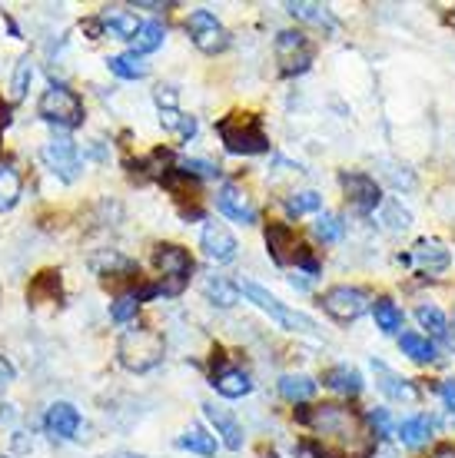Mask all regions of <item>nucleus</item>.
<instances>
[{
    "label": "nucleus",
    "mask_w": 455,
    "mask_h": 458,
    "mask_svg": "<svg viewBox=\"0 0 455 458\" xmlns=\"http://www.w3.org/2000/svg\"><path fill=\"white\" fill-rule=\"evenodd\" d=\"M296 422L322 438V455L332 458H369L376 452V436L365 428V419L346 405H306L296 409Z\"/></svg>",
    "instance_id": "nucleus-1"
},
{
    "label": "nucleus",
    "mask_w": 455,
    "mask_h": 458,
    "mask_svg": "<svg viewBox=\"0 0 455 458\" xmlns=\"http://www.w3.org/2000/svg\"><path fill=\"white\" fill-rule=\"evenodd\" d=\"M163 352H167V343L157 329L150 326H130L120 343H116V359L126 372H150L163 362Z\"/></svg>",
    "instance_id": "nucleus-2"
},
{
    "label": "nucleus",
    "mask_w": 455,
    "mask_h": 458,
    "mask_svg": "<svg viewBox=\"0 0 455 458\" xmlns=\"http://www.w3.org/2000/svg\"><path fill=\"white\" fill-rule=\"evenodd\" d=\"M217 133L223 140V147L236 157H260L270 153V137L266 126L256 114H229L217 123Z\"/></svg>",
    "instance_id": "nucleus-3"
},
{
    "label": "nucleus",
    "mask_w": 455,
    "mask_h": 458,
    "mask_svg": "<svg viewBox=\"0 0 455 458\" xmlns=\"http://www.w3.org/2000/svg\"><path fill=\"white\" fill-rule=\"evenodd\" d=\"M83 100L77 90H70L67 83H50L40 100H37V116L44 123L57 126V130H77L83 123Z\"/></svg>",
    "instance_id": "nucleus-4"
},
{
    "label": "nucleus",
    "mask_w": 455,
    "mask_h": 458,
    "mask_svg": "<svg viewBox=\"0 0 455 458\" xmlns=\"http://www.w3.org/2000/svg\"><path fill=\"white\" fill-rule=\"evenodd\" d=\"M239 289H243V296L250 299L256 310L266 312L273 322H279V329H286V333H303V335H316L319 333L316 319H309L306 312H299V310H289L283 299H276L270 289L256 286V283H243Z\"/></svg>",
    "instance_id": "nucleus-5"
},
{
    "label": "nucleus",
    "mask_w": 455,
    "mask_h": 458,
    "mask_svg": "<svg viewBox=\"0 0 455 458\" xmlns=\"http://www.w3.org/2000/svg\"><path fill=\"white\" fill-rule=\"evenodd\" d=\"M153 263L163 273V283H159L163 296H180L190 283V273H193V256L176 242H159L153 250Z\"/></svg>",
    "instance_id": "nucleus-6"
},
{
    "label": "nucleus",
    "mask_w": 455,
    "mask_h": 458,
    "mask_svg": "<svg viewBox=\"0 0 455 458\" xmlns=\"http://www.w3.org/2000/svg\"><path fill=\"white\" fill-rule=\"evenodd\" d=\"M319 306H322V312L330 319L349 326V322H356L359 316H365V312L373 310V299L359 286H332L319 296Z\"/></svg>",
    "instance_id": "nucleus-7"
},
{
    "label": "nucleus",
    "mask_w": 455,
    "mask_h": 458,
    "mask_svg": "<svg viewBox=\"0 0 455 458\" xmlns=\"http://www.w3.org/2000/svg\"><path fill=\"white\" fill-rule=\"evenodd\" d=\"M313 60H316V44L303 30H279L276 34V64L286 77L306 73L313 67Z\"/></svg>",
    "instance_id": "nucleus-8"
},
{
    "label": "nucleus",
    "mask_w": 455,
    "mask_h": 458,
    "mask_svg": "<svg viewBox=\"0 0 455 458\" xmlns=\"http://www.w3.org/2000/svg\"><path fill=\"white\" fill-rule=\"evenodd\" d=\"M186 34L193 40V47L200 54H223L229 47V30L219 23V17L206 7H196L190 17H186Z\"/></svg>",
    "instance_id": "nucleus-9"
},
{
    "label": "nucleus",
    "mask_w": 455,
    "mask_h": 458,
    "mask_svg": "<svg viewBox=\"0 0 455 458\" xmlns=\"http://www.w3.org/2000/svg\"><path fill=\"white\" fill-rule=\"evenodd\" d=\"M44 160L64 183H77L80 180V170H83L80 149H77V143L70 137H64V133H57V137H50L44 143Z\"/></svg>",
    "instance_id": "nucleus-10"
},
{
    "label": "nucleus",
    "mask_w": 455,
    "mask_h": 458,
    "mask_svg": "<svg viewBox=\"0 0 455 458\" xmlns=\"http://www.w3.org/2000/svg\"><path fill=\"white\" fill-rule=\"evenodd\" d=\"M339 183L356 213L369 216V213H376L382 207V186L376 183V176H369V173H342Z\"/></svg>",
    "instance_id": "nucleus-11"
},
{
    "label": "nucleus",
    "mask_w": 455,
    "mask_h": 458,
    "mask_svg": "<svg viewBox=\"0 0 455 458\" xmlns=\"http://www.w3.org/2000/svg\"><path fill=\"white\" fill-rule=\"evenodd\" d=\"M200 250H203L210 263H233L239 252V242L229 233L227 223H206L203 233H200Z\"/></svg>",
    "instance_id": "nucleus-12"
},
{
    "label": "nucleus",
    "mask_w": 455,
    "mask_h": 458,
    "mask_svg": "<svg viewBox=\"0 0 455 458\" xmlns=\"http://www.w3.org/2000/svg\"><path fill=\"white\" fill-rule=\"evenodd\" d=\"M217 209L233 223H243V226H253L256 223V207L250 203V196L243 193L236 183H223L217 190Z\"/></svg>",
    "instance_id": "nucleus-13"
},
{
    "label": "nucleus",
    "mask_w": 455,
    "mask_h": 458,
    "mask_svg": "<svg viewBox=\"0 0 455 458\" xmlns=\"http://www.w3.org/2000/svg\"><path fill=\"white\" fill-rule=\"evenodd\" d=\"M80 412L77 405H70V402H54L44 415V428L50 438H60V442H70V438H77L80 432Z\"/></svg>",
    "instance_id": "nucleus-14"
},
{
    "label": "nucleus",
    "mask_w": 455,
    "mask_h": 458,
    "mask_svg": "<svg viewBox=\"0 0 455 458\" xmlns=\"http://www.w3.org/2000/svg\"><path fill=\"white\" fill-rule=\"evenodd\" d=\"M266 250H270V259H273L276 266H289L296 263V233H293V226L289 223H270L266 226Z\"/></svg>",
    "instance_id": "nucleus-15"
},
{
    "label": "nucleus",
    "mask_w": 455,
    "mask_h": 458,
    "mask_svg": "<svg viewBox=\"0 0 455 458\" xmlns=\"http://www.w3.org/2000/svg\"><path fill=\"white\" fill-rule=\"evenodd\" d=\"M406 263H416L422 273L439 276L452 266V252L445 250L439 240H419L412 246V256H406Z\"/></svg>",
    "instance_id": "nucleus-16"
},
{
    "label": "nucleus",
    "mask_w": 455,
    "mask_h": 458,
    "mask_svg": "<svg viewBox=\"0 0 455 458\" xmlns=\"http://www.w3.org/2000/svg\"><path fill=\"white\" fill-rule=\"evenodd\" d=\"M203 415L210 419V425L217 428L219 442H223L229 452H239V448H243V425H239V419L229 412V409H219L213 402H203Z\"/></svg>",
    "instance_id": "nucleus-17"
},
{
    "label": "nucleus",
    "mask_w": 455,
    "mask_h": 458,
    "mask_svg": "<svg viewBox=\"0 0 455 458\" xmlns=\"http://www.w3.org/2000/svg\"><path fill=\"white\" fill-rule=\"evenodd\" d=\"M100 23H103V34L116 37V40H137L140 27H143V21H140L133 11H124V7H103L100 11Z\"/></svg>",
    "instance_id": "nucleus-18"
},
{
    "label": "nucleus",
    "mask_w": 455,
    "mask_h": 458,
    "mask_svg": "<svg viewBox=\"0 0 455 458\" xmlns=\"http://www.w3.org/2000/svg\"><path fill=\"white\" fill-rule=\"evenodd\" d=\"M373 372H376V386L382 389V395H389L392 402H416V386H412L406 376H399V372H392V369L386 366V362H379V359H373Z\"/></svg>",
    "instance_id": "nucleus-19"
},
{
    "label": "nucleus",
    "mask_w": 455,
    "mask_h": 458,
    "mask_svg": "<svg viewBox=\"0 0 455 458\" xmlns=\"http://www.w3.org/2000/svg\"><path fill=\"white\" fill-rule=\"evenodd\" d=\"M210 386H213L223 399H243V395L253 392V378H250V372H243V369L227 366V369H219V372H213V382H210Z\"/></svg>",
    "instance_id": "nucleus-20"
},
{
    "label": "nucleus",
    "mask_w": 455,
    "mask_h": 458,
    "mask_svg": "<svg viewBox=\"0 0 455 458\" xmlns=\"http://www.w3.org/2000/svg\"><path fill=\"white\" fill-rule=\"evenodd\" d=\"M90 269L97 276H110V279H116V276H140V266L137 259H130V256H124V252H116V250H100L97 256L90 259Z\"/></svg>",
    "instance_id": "nucleus-21"
},
{
    "label": "nucleus",
    "mask_w": 455,
    "mask_h": 458,
    "mask_svg": "<svg viewBox=\"0 0 455 458\" xmlns=\"http://www.w3.org/2000/svg\"><path fill=\"white\" fill-rule=\"evenodd\" d=\"M322 386L332 392H339V395H346V399H356L359 392H363V376H359V369L353 366H332L326 369V376H322Z\"/></svg>",
    "instance_id": "nucleus-22"
},
{
    "label": "nucleus",
    "mask_w": 455,
    "mask_h": 458,
    "mask_svg": "<svg viewBox=\"0 0 455 458\" xmlns=\"http://www.w3.org/2000/svg\"><path fill=\"white\" fill-rule=\"evenodd\" d=\"M433 419L429 415H409V419H402L396 428V436L402 445H409V448H422L429 438H433Z\"/></svg>",
    "instance_id": "nucleus-23"
},
{
    "label": "nucleus",
    "mask_w": 455,
    "mask_h": 458,
    "mask_svg": "<svg viewBox=\"0 0 455 458\" xmlns=\"http://www.w3.org/2000/svg\"><path fill=\"white\" fill-rule=\"evenodd\" d=\"M286 13L293 17V21H303V23H313V27H319V30H326V34H332L336 30V17H332L322 4H286Z\"/></svg>",
    "instance_id": "nucleus-24"
},
{
    "label": "nucleus",
    "mask_w": 455,
    "mask_h": 458,
    "mask_svg": "<svg viewBox=\"0 0 455 458\" xmlns=\"http://www.w3.org/2000/svg\"><path fill=\"white\" fill-rule=\"evenodd\" d=\"M203 293L213 306H219V310H233L239 302V296H243V289H239L236 283H229L227 276H210L203 283Z\"/></svg>",
    "instance_id": "nucleus-25"
},
{
    "label": "nucleus",
    "mask_w": 455,
    "mask_h": 458,
    "mask_svg": "<svg viewBox=\"0 0 455 458\" xmlns=\"http://www.w3.org/2000/svg\"><path fill=\"white\" fill-rule=\"evenodd\" d=\"M163 40H167V27L159 21H147L140 27L137 40L130 44V54H133V57H147V54H153V50L163 47Z\"/></svg>",
    "instance_id": "nucleus-26"
},
{
    "label": "nucleus",
    "mask_w": 455,
    "mask_h": 458,
    "mask_svg": "<svg viewBox=\"0 0 455 458\" xmlns=\"http://www.w3.org/2000/svg\"><path fill=\"white\" fill-rule=\"evenodd\" d=\"M316 389H319V382L313 376H283L279 378V395H283L286 402H296V405L313 399Z\"/></svg>",
    "instance_id": "nucleus-27"
},
{
    "label": "nucleus",
    "mask_w": 455,
    "mask_h": 458,
    "mask_svg": "<svg viewBox=\"0 0 455 458\" xmlns=\"http://www.w3.org/2000/svg\"><path fill=\"white\" fill-rule=\"evenodd\" d=\"M107 67H110V73L120 77V81H143V77L150 73L147 64H143L140 57H133V54H116V57H107Z\"/></svg>",
    "instance_id": "nucleus-28"
},
{
    "label": "nucleus",
    "mask_w": 455,
    "mask_h": 458,
    "mask_svg": "<svg viewBox=\"0 0 455 458\" xmlns=\"http://www.w3.org/2000/svg\"><path fill=\"white\" fill-rule=\"evenodd\" d=\"M373 316H376V326L386 335L399 333V329H402V319H406V316H402V310H399L389 296H379L376 302H373Z\"/></svg>",
    "instance_id": "nucleus-29"
},
{
    "label": "nucleus",
    "mask_w": 455,
    "mask_h": 458,
    "mask_svg": "<svg viewBox=\"0 0 455 458\" xmlns=\"http://www.w3.org/2000/svg\"><path fill=\"white\" fill-rule=\"evenodd\" d=\"M399 349L416 359V362H433L435 359V343L429 335H419V333H402L399 335Z\"/></svg>",
    "instance_id": "nucleus-30"
},
{
    "label": "nucleus",
    "mask_w": 455,
    "mask_h": 458,
    "mask_svg": "<svg viewBox=\"0 0 455 458\" xmlns=\"http://www.w3.org/2000/svg\"><path fill=\"white\" fill-rule=\"evenodd\" d=\"M21 176H17V170H11V166H0V213H7V209H13L17 203H21Z\"/></svg>",
    "instance_id": "nucleus-31"
},
{
    "label": "nucleus",
    "mask_w": 455,
    "mask_h": 458,
    "mask_svg": "<svg viewBox=\"0 0 455 458\" xmlns=\"http://www.w3.org/2000/svg\"><path fill=\"white\" fill-rule=\"evenodd\" d=\"M30 81H34V60L21 57L13 64V77H11V104H21L27 90H30Z\"/></svg>",
    "instance_id": "nucleus-32"
},
{
    "label": "nucleus",
    "mask_w": 455,
    "mask_h": 458,
    "mask_svg": "<svg viewBox=\"0 0 455 458\" xmlns=\"http://www.w3.org/2000/svg\"><path fill=\"white\" fill-rule=\"evenodd\" d=\"M416 319H419L422 329H429V335H435V339H445V335H449V319H445V312L439 310V306L422 302L419 310H416Z\"/></svg>",
    "instance_id": "nucleus-33"
},
{
    "label": "nucleus",
    "mask_w": 455,
    "mask_h": 458,
    "mask_svg": "<svg viewBox=\"0 0 455 458\" xmlns=\"http://www.w3.org/2000/svg\"><path fill=\"white\" fill-rule=\"evenodd\" d=\"M176 445L186 448V452H196V455H213L217 452V438L210 436L206 428H190V432H183L180 438H176Z\"/></svg>",
    "instance_id": "nucleus-34"
},
{
    "label": "nucleus",
    "mask_w": 455,
    "mask_h": 458,
    "mask_svg": "<svg viewBox=\"0 0 455 458\" xmlns=\"http://www.w3.org/2000/svg\"><path fill=\"white\" fill-rule=\"evenodd\" d=\"M159 126H163V130H170V133H176V137H183V140L196 137V120L193 116H186L183 110H159Z\"/></svg>",
    "instance_id": "nucleus-35"
},
{
    "label": "nucleus",
    "mask_w": 455,
    "mask_h": 458,
    "mask_svg": "<svg viewBox=\"0 0 455 458\" xmlns=\"http://www.w3.org/2000/svg\"><path fill=\"white\" fill-rule=\"evenodd\" d=\"M140 306H143L140 289H133V293H124L120 299H114V302H110V319L120 322V326H126L130 319H137Z\"/></svg>",
    "instance_id": "nucleus-36"
},
{
    "label": "nucleus",
    "mask_w": 455,
    "mask_h": 458,
    "mask_svg": "<svg viewBox=\"0 0 455 458\" xmlns=\"http://www.w3.org/2000/svg\"><path fill=\"white\" fill-rule=\"evenodd\" d=\"M313 233L322 242H339L346 236V223H342L339 213H319L316 223H313Z\"/></svg>",
    "instance_id": "nucleus-37"
},
{
    "label": "nucleus",
    "mask_w": 455,
    "mask_h": 458,
    "mask_svg": "<svg viewBox=\"0 0 455 458\" xmlns=\"http://www.w3.org/2000/svg\"><path fill=\"white\" fill-rule=\"evenodd\" d=\"M286 216H303V213H319L322 207V196L316 190H306V193H293L286 196Z\"/></svg>",
    "instance_id": "nucleus-38"
},
{
    "label": "nucleus",
    "mask_w": 455,
    "mask_h": 458,
    "mask_svg": "<svg viewBox=\"0 0 455 458\" xmlns=\"http://www.w3.org/2000/svg\"><path fill=\"white\" fill-rule=\"evenodd\" d=\"M27 296L30 299H40V296L57 299L60 296V273H40L34 279V286L27 289Z\"/></svg>",
    "instance_id": "nucleus-39"
},
{
    "label": "nucleus",
    "mask_w": 455,
    "mask_h": 458,
    "mask_svg": "<svg viewBox=\"0 0 455 458\" xmlns=\"http://www.w3.org/2000/svg\"><path fill=\"white\" fill-rule=\"evenodd\" d=\"M180 170L186 173L190 180H217L219 176L217 166H213V163H206V160H183Z\"/></svg>",
    "instance_id": "nucleus-40"
},
{
    "label": "nucleus",
    "mask_w": 455,
    "mask_h": 458,
    "mask_svg": "<svg viewBox=\"0 0 455 458\" xmlns=\"http://www.w3.org/2000/svg\"><path fill=\"white\" fill-rule=\"evenodd\" d=\"M153 100H157L159 110H180V93L173 90V87H163V83H159L157 90H153Z\"/></svg>",
    "instance_id": "nucleus-41"
},
{
    "label": "nucleus",
    "mask_w": 455,
    "mask_h": 458,
    "mask_svg": "<svg viewBox=\"0 0 455 458\" xmlns=\"http://www.w3.org/2000/svg\"><path fill=\"white\" fill-rule=\"evenodd\" d=\"M296 266H299V269H306L309 276H319V273H322L319 259L306 250V246H299V250H296Z\"/></svg>",
    "instance_id": "nucleus-42"
},
{
    "label": "nucleus",
    "mask_w": 455,
    "mask_h": 458,
    "mask_svg": "<svg viewBox=\"0 0 455 458\" xmlns=\"http://www.w3.org/2000/svg\"><path fill=\"white\" fill-rule=\"evenodd\" d=\"M369 422H373V428H376V438H389V412L386 409H376V412H369Z\"/></svg>",
    "instance_id": "nucleus-43"
},
{
    "label": "nucleus",
    "mask_w": 455,
    "mask_h": 458,
    "mask_svg": "<svg viewBox=\"0 0 455 458\" xmlns=\"http://www.w3.org/2000/svg\"><path fill=\"white\" fill-rule=\"evenodd\" d=\"M439 395H442L445 409H452L455 412V378H445L442 386H439Z\"/></svg>",
    "instance_id": "nucleus-44"
},
{
    "label": "nucleus",
    "mask_w": 455,
    "mask_h": 458,
    "mask_svg": "<svg viewBox=\"0 0 455 458\" xmlns=\"http://www.w3.org/2000/svg\"><path fill=\"white\" fill-rule=\"evenodd\" d=\"M13 376H17V369L11 366V359H4V355H0V389H4V386H11Z\"/></svg>",
    "instance_id": "nucleus-45"
},
{
    "label": "nucleus",
    "mask_w": 455,
    "mask_h": 458,
    "mask_svg": "<svg viewBox=\"0 0 455 458\" xmlns=\"http://www.w3.org/2000/svg\"><path fill=\"white\" fill-rule=\"evenodd\" d=\"M433 458H455V445H449V442H445V445L435 448Z\"/></svg>",
    "instance_id": "nucleus-46"
},
{
    "label": "nucleus",
    "mask_w": 455,
    "mask_h": 458,
    "mask_svg": "<svg viewBox=\"0 0 455 458\" xmlns=\"http://www.w3.org/2000/svg\"><path fill=\"white\" fill-rule=\"evenodd\" d=\"M11 123V106L4 104V97H0V130Z\"/></svg>",
    "instance_id": "nucleus-47"
},
{
    "label": "nucleus",
    "mask_w": 455,
    "mask_h": 458,
    "mask_svg": "<svg viewBox=\"0 0 455 458\" xmlns=\"http://www.w3.org/2000/svg\"><path fill=\"white\" fill-rule=\"evenodd\" d=\"M107 458H143V455H137V452H114V455H107Z\"/></svg>",
    "instance_id": "nucleus-48"
},
{
    "label": "nucleus",
    "mask_w": 455,
    "mask_h": 458,
    "mask_svg": "<svg viewBox=\"0 0 455 458\" xmlns=\"http://www.w3.org/2000/svg\"><path fill=\"white\" fill-rule=\"evenodd\" d=\"M445 339H449V345H452V352H455V319H452V326H449V335H445Z\"/></svg>",
    "instance_id": "nucleus-49"
}]
</instances>
